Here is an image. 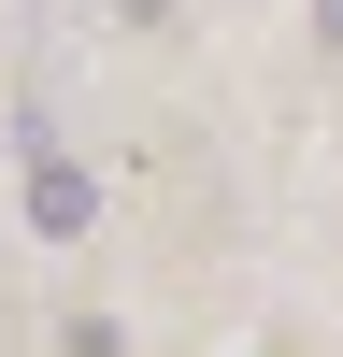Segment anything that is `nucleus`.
Returning a JSON list of instances; mask_svg holds the SVG:
<instances>
[{"mask_svg":"<svg viewBox=\"0 0 343 357\" xmlns=\"http://www.w3.org/2000/svg\"><path fill=\"white\" fill-rule=\"evenodd\" d=\"M86 215H100V186H86L57 143H29V229H43V243H86Z\"/></svg>","mask_w":343,"mask_h":357,"instance_id":"f257e3e1","label":"nucleus"}]
</instances>
